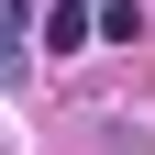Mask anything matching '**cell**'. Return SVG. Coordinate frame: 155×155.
I'll use <instances>...</instances> for the list:
<instances>
[{"mask_svg":"<svg viewBox=\"0 0 155 155\" xmlns=\"http://www.w3.org/2000/svg\"><path fill=\"white\" fill-rule=\"evenodd\" d=\"M22 33H33L45 55H78V45H89V0H55L45 22H22Z\"/></svg>","mask_w":155,"mask_h":155,"instance_id":"obj_2","label":"cell"},{"mask_svg":"<svg viewBox=\"0 0 155 155\" xmlns=\"http://www.w3.org/2000/svg\"><path fill=\"white\" fill-rule=\"evenodd\" d=\"M33 11H11V0H0V100H22V89H33Z\"/></svg>","mask_w":155,"mask_h":155,"instance_id":"obj_1","label":"cell"}]
</instances>
